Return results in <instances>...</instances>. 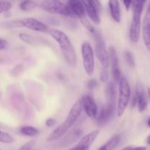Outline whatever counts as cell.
Masks as SVG:
<instances>
[{"mask_svg": "<svg viewBox=\"0 0 150 150\" xmlns=\"http://www.w3.org/2000/svg\"><path fill=\"white\" fill-rule=\"evenodd\" d=\"M108 7L112 18L116 22L121 21V9L120 4L118 0H109Z\"/></svg>", "mask_w": 150, "mask_h": 150, "instance_id": "17", "label": "cell"}, {"mask_svg": "<svg viewBox=\"0 0 150 150\" xmlns=\"http://www.w3.org/2000/svg\"><path fill=\"white\" fill-rule=\"evenodd\" d=\"M146 142H147V144H148L150 145V135L148 136V137H147V139H146Z\"/></svg>", "mask_w": 150, "mask_h": 150, "instance_id": "38", "label": "cell"}, {"mask_svg": "<svg viewBox=\"0 0 150 150\" xmlns=\"http://www.w3.org/2000/svg\"><path fill=\"white\" fill-rule=\"evenodd\" d=\"M38 6L36 2L32 0H24L20 4V8L24 11H30Z\"/></svg>", "mask_w": 150, "mask_h": 150, "instance_id": "21", "label": "cell"}, {"mask_svg": "<svg viewBox=\"0 0 150 150\" xmlns=\"http://www.w3.org/2000/svg\"><path fill=\"white\" fill-rule=\"evenodd\" d=\"M82 108L89 118H96L98 108L94 98L89 95H86L81 98Z\"/></svg>", "mask_w": 150, "mask_h": 150, "instance_id": "10", "label": "cell"}, {"mask_svg": "<svg viewBox=\"0 0 150 150\" xmlns=\"http://www.w3.org/2000/svg\"><path fill=\"white\" fill-rule=\"evenodd\" d=\"M0 150H1V149H0Z\"/></svg>", "mask_w": 150, "mask_h": 150, "instance_id": "43", "label": "cell"}, {"mask_svg": "<svg viewBox=\"0 0 150 150\" xmlns=\"http://www.w3.org/2000/svg\"><path fill=\"white\" fill-rule=\"evenodd\" d=\"M124 56L129 65L131 66V67H134L135 66V58H134L132 53L130 52V51H126Z\"/></svg>", "mask_w": 150, "mask_h": 150, "instance_id": "26", "label": "cell"}, {"mask_svg": "<svg viewBox=\"0 0 150 150\" xmlns=\"http://www.w3.org/2000/svg\"><path fill=\"white\" fill-rule=\"evenodd\" d=\"M97 86H98V83L95 79H91L88 81V87L89 89H94Z\"/></svg>", "mask_w": 150, "mask_h": 150, "instance_id": "30", "label": "cell"}, {"mask_svg": "<svg viewBox=\"0 0 150 150\" xmlns=\"http://www.w3.org/2000/svg\"><path fill=\"white\" fill-rule=\"evenodd\" d=\"M24 27H26L30 30L40 32H49V28L45 23L40 21L38 19L33 18H26L22 19Z\"/></svg>", "mask_w": 150, "mask_h": 150, "instance_id": "12", "label": "cell"}, {"mask_svg": "<svg viewBox=\"0 0 150 150\" xmlns=\"http://www.w3.org/2000/svg\"><path fill=\"white\" fill-rule=\"evenodd\" d=\"M0 142L4 144H12L14 142V139L8 133H6V132L0 130Z\"/></svg>", "mask_w": 150, "mask_h": 150, "instance_id": "23", "label": "cell"}, {"mask_svg": "<svg viewBox=\"0 0 150 150\" xmlns=\"http://www.w3.org/2000/svg\"><path fill=\"white\" fill-rule=\"evenodd\" d=\"M41 7L44 10L50 13H55L66 16H73L67 4H63L60 1H45L41 4Z\"/></svg>", "mask_w": 150, "mask_h": 150, "instance_id": "7", "label": "cell"}, {"mask_svg": "<svg viewBox=\"0 0 150 150\" xmlns=\"http://www.w3.org/2000/svg\"><path fill=\"white\" fill-rule=\"evenodd\" d=\"M147 125H148L149 127H150V117L148 119V120H147Z\"/></svg>", "mask_w": 150, "mask_h": 150, "instance_id": "40", "label": "cell"}, {"mask_svg": "<svg viewBox=\"0 0 150 150\" xmlns=\"http://www.w3.org/2000/svg\"><path fill=\"white\" fill-rule=\"evenodd\" d=\"M147 105L148 100L144 86L141 83H138L136 85L135 97L132 100V106L137 105L139 112H144L146 109Z\"/></svg>", "mask_w": 150, "mask_h": 150, "instance_id": "8", "label": "cell"}, {"mask_svg": "<svg viewBox=\"0 0 150 150\" xmlns=\"http://www.w3.org/2000/svg\"><path fill=\"white\" fill-rule=\"evenodd\" d=\"M144 4L141 0H134L133 1V16L129 29V38L133 42H137L141 35V19L144 10Z\"/></svg>", "mask_w": 150, "mask_h": 150, "instance_id": "3", "label": "cell"}, {"mask_svg": "<svg viewBox=\"0 0 150 150\" xmlns=\"http://www.w3.org/2000/svg\"><path fill=\"white\" fill-rule=\"evenodd\" d=\"M99 134V130H94L93 131L90 132L87 135L84 136L82 139L79 140V143L77 144V146L82 148H87L89 149L90 146H91L94 141L96 140L97 137H98Z\"/></svg>", "mask_w": 150, "mask_h": 150, "instance_id": "15", "label": "cell"}, {"mask_svg": "<svg viewBox=\"0 0 150 150\" xmlns=\"http://www.w3.org/2000/svg\"><path fill=\"white\" fill-rule=\"evenodd\" d=\"M109 61H110V67H111V75L113 77V81L118 82L120 81L122 77L120 68L119 64V59H118L117 54L113 47H110L109 48Z\"/></svg>", "mask_w": 150, "mask_h": 150, "instance_id": "9", "label": "cell"}, {"mask_svg": "<svg viewBox=\"0 0 150 150\" xmlns=\"http://www.w3.org/2000/svg\"><path fill=\"white\" fill-rule=\"evenodd\" d=\"M8 47V42L7 40L0 38V50H4Z\"/></svg>", "mask_w": 150, "mask_h": 150, "instance_id": "32", "label": "cell"}, {"mask_svg": "<svg viewBox=\"0 0 150 150\" xmlns=\"http://www.w3.org/2000/svg\"><path fill=\"white\" fill-rule=\"evenodd\" d=\"M1 26L4 28H7V29L24 27L23 23H22V19H20V20H13L8 22H4Z\"/></svg>", "mask_w": 150, "mask_h": 150, "instance_id": "22", "label": "cell"}, {"mask_svg": "<svg viewBox=\"0 0 150 150\" xmlns=\"http://www.w3.org/2000/svg\"><path fill=\"white\" fill-rule=\"evenodd\" d=\"M51 1H60V0H51Z\"/></svg>", "mask_w": 150, "mask_h": 150, "instance_id": "42", "label": "cell"}, {"mask_svg": "<svg viewBox=\"0 0 150 150\" xmlns=\"http://www.w3.org/2000/svg\"><path fill=\"white\" fill-rule=\"evenodd\" d=\"M142 32L145 46L150 53V26H143Z\"/></svg>", "mask_w": 150, "mask_h": 150, "instance_id": "20", "label": "cell"}, {"mask_svg": "<svg viewBox=\"0 0 150 150\" xmlns=\"http://www.w3.org/2000/svg\"><path fill=\"white\" fill-rule=\"evenodd\" d=\"M131 89L129 83L126 79L124 76L121 78L119 81V98H118L116 114L119 117H121L127 108L130 100Z\"/></svg>", "mask_w": 150, "mask_h": 150, "instance_id": "4", "label": "cell"}, {"mask_svg": "<svg viewBox=\"0 0 150 150\" xmlns=\"http://www.w3.org/2000/svg\"><path fill=\"white\" fill-rule=\"evenodd\" d=\"M121 140V136L119 134H116L112 136L107 141V143L104 144L106 148H107V150H114L119 145Z\"/></svg>", "mask_w": 150, "mask_h": 150, "instance_id": "18", "label": "cell"}, {"mask_svg": "<svg viewBox=\"0 0 150 150\" xmlns=\"http://www.w3.org/2000/svg\"><path fill=\"white\" fill-rule=\"evenodd\" d=\"M11 8V4L8 1H0V13L8 11Z\"/></svg>", "mask_w": 150, "mask_h": 150, "instance_id": "28", "label": "cell"}, {"mask_svg": "<svg viewBox=\"0 0 150 150\" xmlns=\"http://www.w3.org/2000/svg\"><path fill=\"white\" fill-rule=\"evenodd\" d=\"M68 150H79V148H78L76 146H74V147L71 148V149H69Z\"/></svg>", "mask_w": 150, "mask_h": 150, "instance_id": "37", "label": "cell"}, {"mask_svg": "<svg viewBox=\"0 0 150 150\" xmlns=\"http://www.w3.org/2000/svg\"><path fill=\"white\" fill-rule=\"evenodd\" d=\"M76 146H77L78 148H79V150H89V149H87V148H82V147H79V146H78L77 145H76Z\"/></svg>", "mask_w": 150, "mask_h": 150, "instance_id": "39", "label": "cell"}, {"mask_svg": "<svg viewBox=\"0 0 150 150\" xmlns=\"http://www.w3.org/2000/svg\"><path fill=\"white\" fill-rule=\"evenodd\" d=\"M147 92H148L149 97V98H150V88H149V89H148V91H147Z\"/></svg>", "mask_w": 150, "mask_h": 150, "instance_id": "41", "label": "cell"}, {"mask_svg": "<svg viewBox=\"0 0 150 150\" xmlns=\"http://www.w3.org/2000/svg\"><path fill=\"white\" fill-rule=\"evenodd\" d=\"M20 133L24 136L34 137V136H38L39 133V130L32 126H23L22 127H21Z\"/></svg>", "mask_w": 150, "mask_h": 150, "instance_id": "19", "label": "cell"}, {"mask_svg": "<svg viewBox=\"0 0 150 150\" xmlns=\"http://www.w3.org/2000/svg\"><path fill=\"white\" fill-rule=\"evenodd\" d=\"M109 70L108 68H104L101 67L100 70V80L103 82H107L109 79Z\"/></svg>", "mask_w": 150, "mask_h": 150, "instance_id": "25", "label": "cell"}, {"mask_svg": "<svg viewBox=\"0 0 150 150\" xmlns=\"http://www.w3.org/2000/svg\"><path fill=\"white\" fill-rule=\"evenodd\" d=\"M98 150H107V148H106L105 145L104 144V145H103V146H101V147H100Z\"/></svg>", "mask_w": 150, "mask_h": 150, "instance_id": "36", "label": "cell"}, {"mask_svg": "<svg viewBox=\"0 0 150 150\" xmlns=\"http://www.w3.org/2000/svg\"><path fill=\"white\" fill-rule=\"evenodd\" d=\"M48 32L59 44L62 54L68 64H73L76 60V53L67 35L58 29H50Z\"/></svg>", "mask_w": 150, "mask_h": 150, "instance_id": "2", "label": "cell"}, {"mask_svg": "<svg viewBox=\"0 0 150 150\" xmlns=\"http://www.w3.org/2000/svg\"><path fill=\"white\" fill-rule=\"evenodd\" d=\"M129 150H146L145 146H137V147H132L130 146Z\"/></svg>", "mask_w": 150, "mask_h": 150, "instance_id": "35", "label": "cell"}, {"mask_svg": "<svg viewBox=\"0 0 150 150\" xmlns=\"http://www.w3.org/2000/svg\"><path fill=\"white\" fill-rule=\"evenodd\" d=\"M67 5L72 16L77 17L80 21L86 18V12L82 0H69Z\"/></svg>", "mask_w": 150, "mask_h": 150, "instance_id": "11", "label": "cell"}, {"mask_svg": "<svg viewBox=\"0 0 150 150\" xmlns=\"http://www.w3.org/2000/svg\"><path fill=\"white\" fill-rule=\"evenodd\" d=\"M122 1H123L124 5L125 6V8H126V10L130 8L131 4L133 2V0H122Z\"/></svg>", "mask_w": 150, "mask_h": 150, "instance_id": "33", "label": "cell"}, {"mask_svg": "<svg viewBox=\"0 0 150 150\" xmlns=\"http://www.w3.org/2000/svg\"><path fill=\"white\" fill-rule=\"evenodd\" d=\"M106 97H107V105L116 108V88L114 81L109 82L106 87Z\"/></svg>", "mask_w": 150, "mask_h": 150, "instance_id": "16", "label": "cell"}, {"mask_svg": "<svg viewBox=\"0 0 150 150\" xmlns=\"http://www.w3.org/2000/svg\"><path fill=\"white\" fill-rule=\"evenodd\" d=\"M56 123H57V121H56L55 119L52 118V117H50V118L47 119L46 121V125L49 127H53Z\"/></svg>", "mask_w": 150, "mask_h": 150, "instance_id": "31", "label": "cell"}, {"mask_svg": "<svg viewBox=\"0 0 150 150\" xmlns=\"http://www.w3.org/2000/svg\"><path fill=\"white\" fill-rule=\"evenodd\" d=\"M92 35H94V40H95L96 55L99 62L101 64V67L108 68L109 65H110L109 53L106 48L104 40L101 35L99 34V32L96 31H95Z\"/></svg>", "mask_w": 150, "mask_h": 150, "instance_id": "5", "label": "cell"}, {"mask_svg": "<svg viewBox=\"0 0 150 150\" xmlns=\"http://www.w3.org/2000/svg\"><path fill=\"white\" fill-rule=\"evenodd\" d=\"M116 108L113 106H110L106 104L105 106L102 107L99 111V114H97L96 120L98 122V124L104 125L110 120L112 116L113 115Z\"/></svg>", "mask_w": 150, "mask_h": 150, "instance_id": "14", "label": "cell"}, {"mask_svg": "<svg viewBox=\"0 0 150 150\" xmlns=\"http://www.w3.org/2000/svg\"><path fill=\"white\" fill-rule=\"evenodd\" d=\"M91 1H94V3L96 4V6L97 7L98 10L100 11L101 9V3H100L99 0H91Z\"/></svg>", "mask_w": 150, "mask_h": 150, "instance_id": "34", "label": "cell"}, {"mask_svg": "<svg viewBox=\"0 0 150 150\" xmlns=\"http://www.w3.org/2000/svg\"><path fill=\"white\" fill-rule=\"evenodd\" d=\"M82 104L80 99L77 100L75 103L72 105L71 108L69 111L67 117L62 124H60L54 131L49 135L47 139V142H54L60 139L63 135L66 134L69 129L74 125L75 122L79 118V115L82 113Z\"/></svg>", "mask_w": 150, "mask_h": 150, "instance_id": "1", "label": "cell"}, {"mask_svg": "<svg viewBox=\"0 0 150 150\" xmlns=\"http://www.w3.org/2000/svg\"><path fill=\"white\" fill-rule=\"evenodd\" d=\"M82 1L85 7L86 14L88 15L90 20L96 24L99 23L100 18L99 14V10H98L96 4L91 0H82Z\"/></svg>", "mask_w": 150, "mask_h": 150, "instance_id": "13", "label": "cell"}, {"mask_svg": "<svg viewBox=\"0 0 150 150\" xmlns=\"http://www.w3.org/2000/svg\"><path fill=\"white\" fill-rule=\"evenodd\" d=\"M35 141L31 140L29 142H26L25 144H24L19 149V150H32L33 148L34 144H35Z\"/></svg>", "mask_w": 150, "mask_h": 150, "instance_id": "29", "label": "cell"}, {"mask_svg": "<svg viewBox=\"0 0 150 150\" xmlns=\"http://www.w3.org/2000/svg\"><path fill=\"white\" fill-rule=\"evenodd\" d=\"M19 38L21 41H23L25 43L28 44L29 45H35V41L33 37L30 36L29 35L25 33H21L19 34Z\"/></svg>", "mask_w": 150, "mask_h": 150, "instance_id": "24", "label": "cell"}, {"mask_svg": "<svg viewBox=\"0 0 150 150\" xmlns=\"http://www.w3.org/2000/svg\"><path fill=\"white\" fill-rule=\"evenodd\" d=\"M143 26H150V3L146 12L145 17L143 21Z\"/></svg>", "mask_w": 150, "mask_h": 150, "instance_id": "27", "label": "cell"}, {"mask_svg": "<svg viewBox=\"0 0 150 150\" xmlns=\"http://www.w3.org/2000/svg\"><path fill=\"white\" fill-rule=\"evenodd\" d=\"M82 64L84 70L88 76H93L95 68L94 53L91 44L88 42H84L81 47Z\"/></svg>", "mask_w": 150, "mask_h": 150, "instance_id": "6", "label": "cell"}]
</instances>
